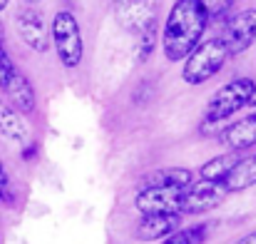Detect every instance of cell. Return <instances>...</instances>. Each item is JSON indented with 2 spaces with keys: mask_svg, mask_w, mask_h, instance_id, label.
Here are the masks:
<instances>
[{
  "mask_svg": "<svg viewBox=\"0 0 256 244\" xmlns=\"http://www.w3.org/2000/svg\"><path fill=\"white\" fill-rule=\"evenodd\" d=\"M226 187V192H242V189H249L256 184V155L246 157V160H239V164L226 174V179L222 182Z\"/></svg>",
  "mask_w": 256,
  "mask_h": 244,
  "instance_id": "9a60e30c",
  "label": "cell"
},
{
  "mask_svg": "<svg viewBox=\"0 0 256 244\" xmlns=\"http://www.w3.org/2000/svg\"><path fill=\"white\" fill-rule=\"evenodd\" d=\"M236 244H256V232H252V234H246V237H242Z\"/></svg>",
  "mask_w": 256,
  "mask_h": 244,
  "instance_id": "7402d4cb",
  "label": "cell"
},
{
  "mask_svg": "<svg viewBox=\"0 0 256 244\" xmlns=\"http://www.w3.org/2000/svg\"><path fill=\"white\" fill-rule=\"evenodd\" d=\"M114 18L124 30L142 35L144 30L157 28V5L154 0H117Z\"/></svg>",
  "mask_w": 256,
  "mask_h": 244,
  "instance_id": "52a82bcc",
  "label": "cell"
},
{
  "mask_svg": "<svg viewBox=\"0 0 256 244\" xmlns=\"http://www.w3.org/2000/svg\"><path fill=\"white\" fill-rule=\"evenodd\" d=\"M192 182H194V177H192L189 169H184V167H162V169L150 172L142 179V189L144 187H186Z\"/></svg>",
  "mask_w": 256,
  "mask_h": 244,
  "instance_id": "5bb4252c",
  "label": "cell"
},
{
  "mask_svg": "<svg viewBox=\"0 0 256 244\" xmlns=\"http://www.w3.org/2000/svg\"><path fill=\"white\" fill-rule=\"evenodd\" d=\"M252 102H254V105H256V95H254V100H252Z\"/></svg>",
  "mask_w": 256,
  "mask_h": 244,
  "instance_id": "484cf974",
  "label": "cell"
},
{
  "mask_svg": "<svg viewBox=\"0 0 256 244\" xmlns=\"http://www.w3.org/2000/svg\"><path fill=\"white\" fill-rule=\"evenodd\" d=\"M0 135L12 140V142H18V145H28L30 142L28 122L22 120V115L12 105H8L2 100H0Z\"/></svg>",
  "mask_w": 256,
  "mask_h": 244,
  "instance_id": "4fadbf2b",
  "label": "cell"
},
{
  "mask_svg": "<svg viewBox=\"0 0 256 244\" xmlns=\"http://www.w3.org/2000/svg\"><path fill=\"white\" fill-rule=\"evenodd\" d=\"M18 33L28 48L35 53H48L50 50V25L45 15L35 5H25L18 10Z\"/></svg>",
  "mask_w": 256,
  "mask_h": 244,
  "instance_id": "ba28073f",
  "label": "cell"
},
{
  "mask_svg": "<svg viewBox=\"0 0 256 244\" xmlns=\"http://www.w3.org/2000/svg\"><path fill=\"white\" fill-rule=\"evenodd\" d=\"M12 70H15V65H12V60L8 58L5 48L0 45V87H2V90H5V85H8V80H10Z\"/></svg>",
  "mask_w": 256,
  "mask_h": 244,
  "instance_id": "d6986e66",
  "label": "cell"
},
{
  "mask_svg": "<svg viewBox=\"0 0 256 244\" xmlns=\"http://www.w3.org/2000/svg\"><path fill=\"white\" fill-rule=\"evenodd\" d=\"M2 38H5V28H2V23H0V43H2Z\"/></svg>",
  "mask_w": 256,
  "mask_h": 244,
  "instance_id": "cb8c5ba5",
  "label": "cell"
},
{
  "mask_svg": "<svg viewBox=\"0 0 256 244\" xmlns=\"http://www.w3.org/2000/svg\"><path fill=\"white\" fill-rule=\"evenodd\" d=\"M226 187L222 182H192L184 187V199H182V212L184 214H202L209 209H216L226 199Z\"/></svg>",
  "mask_w": 256,
  "mask_h": 244,
  "instance_id": "8992f818",
  "label": "cell"
},
{
  "mask_svg": "<svg viewBox=\"0 0 256 244\" xmlns=\"http://www.w3.org/2000/svg\"><path fill=\"white\" fill-rule=\"evenodd\" d=\"M254 95H256V82L252 78H236V80L226 82L209 100L206 115H204V125H219V122L229 120L242 107L252 105Z\"/></svg>",
  "mask_w": 256,
  "mask_h": 244,
  "instance_id": "3957f363",
  "label": "cell"
},
{
  "mask_svg": "<svg viewBox=\"0 0 256 244\" xmlns=\"http://www.w3.org/2000/svg\"><path fill=\"white\" fill-rule=\"evenodd\" d=\"M219 142L226 145L232 152H239V150H246V147L256 145V112L239 120V122H234V125H229V127H224L219 132Z\"/></svg>",
  "mask_w": 256,
  "mask_h": 244,
  "instance_id": "8fae6325",
  "label": "cell"
},
{
  "mask_svg": "<svg viewBox=\"0 0 256 244\" xmlns=\"http://www.w3.org/2000/svg\"><path fill=\"white\" fill-rule=\"evenodd\" d=\"M234 3L236 0H212V5H206L209 8V18H222L224 13H229V8Z\"/></svg>",
  "mask_w": 256,
  "mask_h": 244,
  "instance_id": "44dd1931",
  "label": "cell"
},
{
  "mask_svg": "<svg viewBox=\"0 0 256 244\" xmlns=\"http://www.w3.org/2000/svg\"><path fill=\"white\" fill-rule=\"evenodd\" d=\"M229 50L226 45L222 43V38H209V40H202L186 58H184V68H182V78L189 85H202V82L212 80L222 68L224 63L229 60Z\"/></svg>",
  "mask_w": 256,
  "mask_h": 244,
  "instance_id": "7a4b0ae2",
  "label": "cell"
},
{
  "mask_svg": "<svg viewBox=\"0 0 256 244\" xmlns=\"http://www.w3.org/2000/svg\"><path fill=\"white\" fill-rule=\"evenodd\" d=\"M50 43L55 45V53L60 58V63L65 68H78L82 63V30L78 18L70 10H60L52 18V28H50Z\"/></svg>",
  "mask_w": 256,
  "mask_h": 244,
  "instance_id": "277c9868",
  "label": "cell"
},
{
  "mask_svg": "<svg viewBox=\"0 0 256 244\" xmlns=\"http://www.w3.org/2000/svg\"><path fill=\"white\" fill-rule=\"evenodd\" d=\"M0 199L8 202V204L15 202V194H12V189H10V179H8V172L2 169V164H0Z\"/></svg>",
  "mask_w": 256,
  "mask_h": 244,
  "instance_id": "ffe728a7",
  "label": "cell"
},
{
  "mask_svg": "<svg viewBox=\"0 0 256 244\" xmlns=\"http://www.w3.org/2000/svg\"><path fill=\"white\" fill-rule=\"evenodd\" d=\"M206 237H209V227L196 224V227H186V229H174L170 237L162 239V244H204Z\"/></svg>",
  "mask_w": 256,
  "mask_h": 244,
  "instance_id": "e0dca14e",
  "label": "cell"
},
{
  "mask_svg": "<svg viewBox=\"0 0 256 244\" xmlns=\"http://www.w3.org/2000/svg\"><path fill=\"white\" fill-rule=\"evenodd\" d=\"M176 227H179V214H144L137 224L134 237L140 242H157L170 237Z\"/></svg>",
  "mask_w": 256,
  "mask_h": 244,
  "instance_id": "30bf717a",
  "label": "cell"
},
{
  "mask_svg": "<svg viewBox=\"0 0 256 244\" xmlns=\"http://www.w3.org/2000/svg\"><path fill=\"white\" fill-rule=\"evenodd\" d=\"M154 43H157V28L152 30H144L140 35V45H137V60L140 63H147L154 53Z\"/></svg>",
  "mask_w": 256,
  "mask_h": 244,
  "instance_id": "ac0fdd59",
  "label": "cell"
},
{
  "mask_svg": "<svg viewBox=\"0 0 256 244\" xmlns=\"http://www.w3.org/2000/svg\"><path fill=\"white\" fill-rule=\"evenodd\" d=\"M209 20L212 18L204 0H176L162 30V48L167 60L182 63L202 43Z\"/></svg>",
  "mask_w": 256,
  "mask_h": 244,
  "instance_id": "6da1fadb",
  "label": "cell"
},
{
  "mask_svg": "<svg viewBox=\"0 0 256 244\" xmlns=\"http://www.w3.org/2000/svg\"><path fill=\"white\" fill-rule=\"evenodd\" d=\"M25 3H28V5H38L40 0H25Z\"/></svg>",
  "mask_w": 256,
  "mask_h": 244,
  "instance_id": "d4e9b609",
  "label": "cell"
},
{
  "mask_svg": "<svg viewBox=\"0 0 256 244\" xmlns=\"http://www.w3.org/2000/svg\"><path fill=\"white\" fill-rule=\"evenodd\" d=\"M184 187H144L137 194L142 214H182Z\"/></svg>",
  "mask_w": 256,
  "mask_h": 244,
  "instance_id": "9c48e42d",
  "label": "cell"
},
{
  "mask_svg": "<svg viewBox=\"0 0 256 244\" xmlns=\"http://www.w3.org/2000/svg\"><path fill=\"white\" fill-rule=\"evenodd\" d=\"M8 3H10V0H0V13H2V10L8 8Z\"/></svg>",
  "mask_w": 256,
  "mask_h": 244,
  "instance_id": "603a6c76",
  "label": "cell"
},
{
  "mask_svg": "<svg viewBox=\"0 0 256 244\" xmlns=\"http://www.w3.org/2000/svg\"><path fill=\"white\" fill-rule=\"evenodd\" d=\"M5 90H8V95H10V105L22 115H28V112H35V107H38V100H35V90H32V85L30 80L25 78V73H20L18 68L12 70V75H10V80L5 85Z\"/></svg>",
  "mask_w": 256,
  "mask_h": 244,
  "instance_id": "7c38bea8",
  "label": "cell"
},
{
  "mask_svg": "<svg viewBox=\"0 0 256 244\" xmlns=\"http://www.w3.org/2000/svg\"><path fill=\"white\" fill-rule=\"evenodd\" d=\"M239 160H242V157H239L236 152H226V155L212 157L209 162L202 164L199 174H202V179H206V182H224L226 174L239 164Z\"/></svg>",
  "mask_w": 256,
  "mask_h": 244,
  "instance_id": "2e32d148",
  "label": "cell"
},
{
  "mask_svg": "<svg viewBox=\"0 0 256 244\" xmlns=\"http://www.w3.org/2000/svg\"><path fill=\"white\" fill-rule=\"evenodd\" d=\"M219 38L226 45L229 55L244 53L252 43H256V8L239 10V13L229 15L224 20V28H222Z\"/></svg>",
  "mask_w": 256,
  "mask_h": 244,
  "instance_id": "5b68a950",
  "label": "cell"
}]
</instances>
